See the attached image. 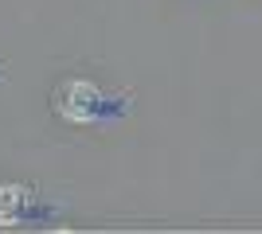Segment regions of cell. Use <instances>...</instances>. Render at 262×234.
Segmentation results:
<instances>
[{
    "label": "cell",
    "instance_id": "1",
    "mask_svg": "<svg viewBox=\"0 0 262 234\" xmlns=\"http://www.w3.org/2000/svg\"><path fill=\"white\" fill-rule=\"evenodd\" d=\"M121 110H125V101L102 94L86 78H67L55 90V113L71 125H110Z\"/></svg>",
    "mask_w": 262,
    "mask_h": 234
},
{
    "label": "cell",
    "instance_id": "2",
    "mask_svg": "<svg viewBox=\"0 0 262 234\" xmlns=\"http://www.w3.org/2000/svg\"><path fill=\"white\" fill-rule=\"evenodd\" d=\"M28 211V188L20 184H4L0 188V223L4 226H16Z\"/></svg>",
    "mask_w": 262,
    "mask_h": 234
}]
</instances>
